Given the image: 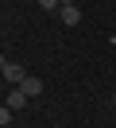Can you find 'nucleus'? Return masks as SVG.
Segmentation results:
<instances>
[{
	"mask_svg": "<svg viewBox=\"0 0 116 128\" xmlns=\"http://www.w3.org/2000/svg\"><path fill=\"white\" fill-rule=\"evenodd\" d=\"M0 74H4V78L12 82V86H19V82L27 78V74H23V66H15L12 58H4V54H0Z\"/></svg>",
	"mask_w": 116,
	"mask_h": 128,
	"instance_id": "1",
	"label": "nucleus"
},
{
	"mask_svg": "<svg viewBox=\"0 0 116 128\" xmlns=\"http://www.w3.org/2000/svg\"><path fill=\"white\" fill-rule=\"evenodd\" d=\"M58 16H62V24H66V27H77V24H81V8H77V4L58 8Z\"/></svg>",
	"mask_w": 116,
	"mask_h": 128,
	"instance_id": "2",
	"label": "nucleus"
},
{
	"mask_svg": "<svg viewBox=\"0 0 116 128\" xmlns=\"http://www.w3.org/2000/svg\"><path fill=\"white\" fill-rule=\"evenodd\" d=\"M4 105H8V109H12V112H19V109H23V105H27V93H23V89H19V86H12V93H8V97H4Z\"/></svg>",
	"mask_w": 116,
	"mask_h": 128,
	"instance_id": "3",
	"label": "nucleus"
},
{
	"mask_svg": "<svg viewBox=\"0 0 116 128\" xmlns=\"http://www.w3.org/2000/svg\"><path fill=\"white\" fill-rule=\"evenodd\" d=\"M19 89H23L27 97H39V93H43V82H39V78H31V74H27V78L19 82Z\"/></svg>",
	"mask_w": 116,
	"mask_h": 128,
	"instance_id": "4",
	"label": "nucleus"
},
{
	"mask_svg": "<svg viewBox=\"0 0 116 128\" xmlns=\"http://www.w3.org/2000/svg\"><path fill=\"white\" fill-rule=\"evenodd\" d=\"M12 124V109H8V105H0V128H8Z\"/></svg>",
	"mask_w": 116,
	"mask_h": 128,
	"instance_id": "5",
	"label": "nucleus"
},
{
	"mask_svg": "<svg viewBox=\"0 0 116 128\" xmlns=\"http://www.w3.org/2000/svg\"><path fill=\"white\" fill-rule=\"evenodd\" d=\"M39 4H43L46 12H54V8H62V0H39Z\"/></svg>",
	"mask_w": 116,
	"mask_h": 128,
	"instance_id": "6",
	"label": "nucleus"
},
{
	"mask_svg": "<svg viewBox=\"0 0 116 128\" xmlns=\"http://www.w3.org/2000/svg\"><path fill=\"white\" fill-rule=\"evenodd\" d=\"M112 105H116V93H112Z\"/></svg>",
	"mask_w": 116,
	"mask_h": 128,
	"instance_id": "7",
	"label": "nucleus"
}]
</instances>
